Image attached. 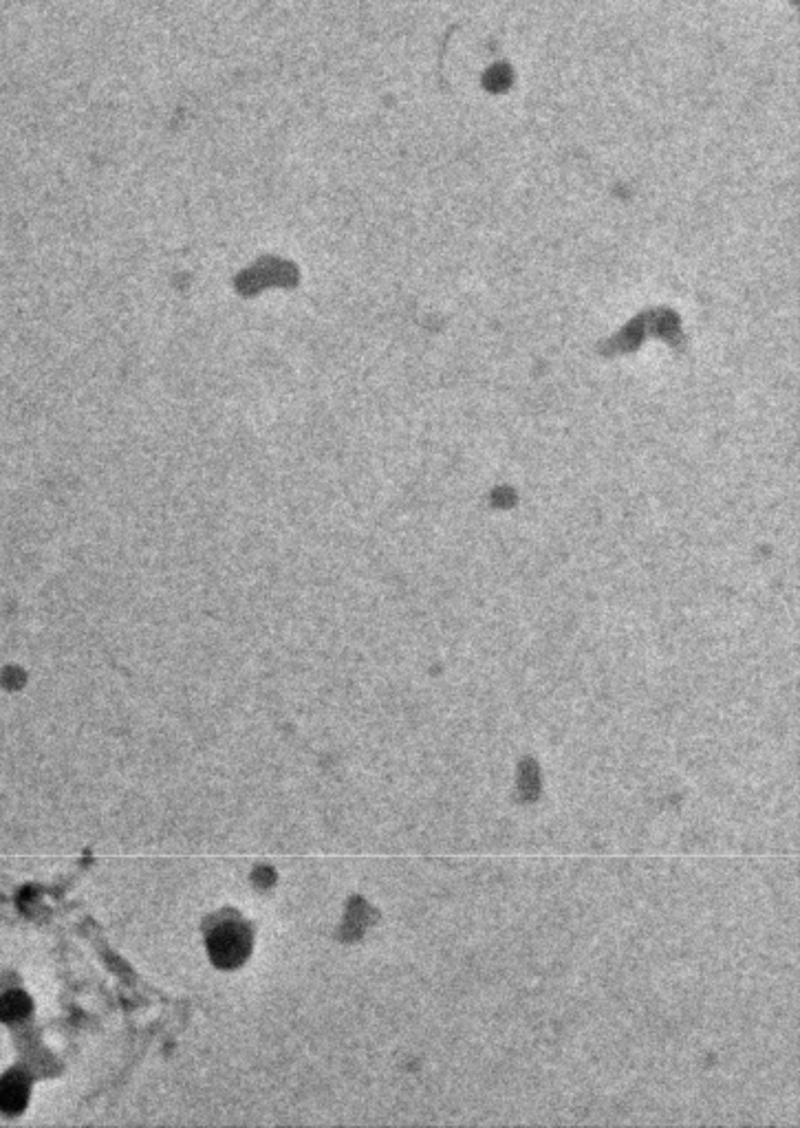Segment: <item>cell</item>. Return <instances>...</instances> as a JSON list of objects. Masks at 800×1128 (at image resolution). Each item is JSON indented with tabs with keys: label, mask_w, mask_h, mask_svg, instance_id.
<instances>
[{
	"label": "cell",
	"mask_w": 800,
	"mask_h": 1128,
	"mask_svg": "<svg viewBox=\"0 0 800 1128\" xmlns=\"http://www.w3.org/2000/svg\"><path fill=\"white\" fill-rule=\"evenodd\" d=\"M247 948H250L247 932L236 924L221 926L210 939V950L221 965H236L247 954Z\"/></svg>",
	"instance_id": "6da1fadb"
}]
</instances>
